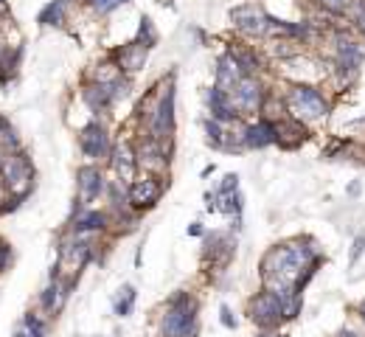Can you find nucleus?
I'll use <instances>...</instances> for the list:
<instances>
[{"mask_svg": "<svg viewBox=\"0 0 365 337\" xmlns=\"http://www.w3.org/2000/svg\"><path fill=\"white\" fill-rule=\"evenodd\" d=\"M200 315V301L186 292V289H177L163 309L160 317V337H197V320Z\"/></svg>", "mask_w": 365, "mask_h": 337, "instance_id": "1", "label": "nucleus"}, {"mask_svg": "<svg viewBox=\"0 0 365 337\" xmlns=\"http://www.w3.org/2000/svg\"><path fill=\"white\" fill-rule=\"evenodd\" d=\"M284 104H287V115L309 124V121H320L331 113V99L323 93V87L317 85H303V82H292L284 93Z\"/></svg>", "mask_w": 365, "mask_h": 337, "instance_id": "2", "label": "nucleus"}, {"mask_svg": "<svg viewBox=\"0 0 365 337\" xmlns=\"http://www.w3.org/2000/svg\"><path fill=\"white\" fill-rule=\"evenodd\" d=\"M34 180H37V168H34V160L29 157L26 149H17V152H6L3 157V166H0V183L9 194H17V197H26L34 192Z\"/></svg>", "mask_w": 365, "mask_h": 337, "instance_id": "3", "label": "nucleus"}, {"mask_svg": "<svg viewBox=\"0 0 365 337\" xmlns=\"http://www.w3.org/2000/svg\"><path fill=\"white\" fill-rule=\"evenodd\" d=\"M143 132L157 138V141H171L174 138V82L171 79L157 90Z\"/></svg>", "mask_w": 365, "mask_h": 337, "instance_id": "4", "label": "nucleus"}, {"mask_svg": "<svg viewBox=\"0 0 365 337\" xmlns=\"http://www.w3.org/2000/svg\"><path fill=\"white\" fill-rule=\"evenodd\" d=\"M135 157H138V172L166 178L169 163H171V141H157L141 132V138L135 141Z\"/></svg>", "mask_w": 365, "mask_h": 337, "instance_id": "5", "label": "nucleus"}, {"mask_svg": "<svg viewBox=\"0 0 365 337\" xmlns=\"http://www.w3.org/2000/svg\"><path fill=\"white\" fill-rule=\"evenodd\" d=\"M79 152L87 163H104L113 152V132L101 118L87 121L79 129Z\"/></svg>", "mask_w": 365, "mask_h": 337, "instance_id": "6", "label": "nucleus"}, {"mask_svg": "<svg viewBox=\"0 0 365 337\" xmlns=\"http://www.w3.org/2000/svg\"><path fill=\"white\" fill-rule=\"evenodd\" d=\"M166 186H169V180L163 175H146V172H141L132 183H127V203H129V208L138 211V214L152 211L160 203Z\"/></svg>", "mask_w": 365, "mask_h": 337, "instance_id": "7", "label": "nucleus"}, {"mask_svg": "<svg viewBox=\"0 0 365 337\" xmlns=\"http://www.w3.org/2000/svg\"><path fill=\"white\" fill-rule=\"evenodd\" d=\"M110 231V214L107 208H93V206H82L79 200H73V211L68 220V234L73 236H101Z\"/></svg>", "mask_w": 365, "mask_h": 337, "instance_id": "8", "label": "nucleus"}, {"mask_svg": "<svg viewBox=\"0 0 365 337\" xmlns=\"http://www.w3.org/2000/svg\"><path fill=\"white\" fill-rule=\"evenodd\" d=\"M267 93L270 90H267V85L259 76H242L236 82V87L231 90V101H234L236 113L242 118H248V115H259L262 113V104H264Z\"/></svg>", "mask_w": 365, "mask_h": 337, "instance_id": "9", "label": "nucleus"}, {"mask_svg": "<svg viewBox=\"0 0 365 337\" xmlns=\"http://www.w3.org/2000/svg\"><path fill=\"white\" fill-rule=\"evenodd\" d=\"M104 189H107V178L101 163H82L76 168V200L82 206H93L96 200H101Z\"/></svg>", "mask_w": 365, "mask_h": 337, "instance_id": "10", "label": "nucleus"}, {"mask_svg": "<svg viewBox=\"0 0 365 337\" xmlns=\"http://www.w3.org/2000/svg\"><path fill=\"white\" fill-rule=\"evenodd\" d=\"M110 168L118 183H132L138 178V157H135V141L132 138H118L113 141V152L107 157Z\"/></svg>", "mask_w": 365, "mask_h": 337, "instance_id": "11", "label": "nucleus"}, {"mask_svg": "<svg viewBox=\"0 0 365 337\" xmlns=\"http://www.w3.org/2000/svg\"><path fill=\"white\" fill-rule=\"evenodd\" d=\"M267 12L259 6V3H242V6H234L231 9V23L239 34L245 37H253V40H264V31H267Z\"/></svg>", "mask_w": 365, "mask_h": 337, "instance_id": "12", "label": "nucleus"}, {"mask_svg": "<svg viewBox=\"0 0 365 337\" xmlns=\"http://www.w3.org/2000/svg\"><path fill=\"white\" fill-rule=\"evenodd\" d=\"M248 315L259 329H278V323L284 320L281 317V301L270 289H262L248 301Z\"/></svg>", "mask_w": 365, "mask_h": 337, "instance_id": "13", "label": "nucleus"}, {"mask_svg": "<svg viewBox=\"0 0 365 337\" xmlns=\"http://www.w3.org/2000/svg\"><path fill=\"white\" fill-rule=\"evenodd\" d=\"M107 57H110V59L118 65V71H121L124 76H135V73H141V71L146 68L149 48H146L143 43L132 40V43H127V45H118V48H113Z\"/></svg>", "mask_w": 365, "mask_h": 337, "instance_id": "14", "label": "nucleus"}, {"mask_svg": "<svg viewBox=\"0 0 365 337\" xmlns=\"http://www.w3.org/2000/svg\"><path fill=\"white\" fill-rule=\"evenodd\" d=\"M239 138H242V146L250 149V152L253 149H267V146L275 143V121L259 115L256 121H250V124H245L239 129Z\"/></svg>", "mask_w": 365, "mask_h": 337, "instance_id": "15", "label": "nucleus"}, {"mask_svg": "<svg viewBox=\"0 0 365 337\" xmlns=\"http://www.w3.org/2000/svg\"><path fill=\"white\" fill-rule=\"evenodd\" d=\"M206 104H208V113H211L208 118H214V121H220V124H225V127L242 121V115L236 113V107H234V101H231V93L222 90V87H217V85L206 90Z\"/></svg>", "mask_w": 365, "mask_h": 337, "instance_id": "16", "label": "nucleus"}, {"mask_svg": "<svg viewBox=\"0 0 365 337\" xmlns=\"http://www.w3.org/2000/svg\"><path fill=\"white\" fill-rule=\"evenodd\" d=\"M71 289H73V287H68L62 278H51V281L45 284V289L40 292V298H37L43 315H45V317H57V315L62 312V306L68 303Z\"/></svg>", "mask_w": 365, "mask_h": 337, "instance_id": "17", "label": "nucleus"}, {"mask_svg": "<svg viewBox=\"0 0 365 337\" xmlns=\"http://www.w3.org/2000/svg\"><path fill=\"white\" fill-rule=\"evenodd\" d=\"M306 138H309V129L303 121H298L292 115H284L275 121V143L281 149H298Z\"/></svg>", "mask_w": 365, "mask_h": 337, "instance_id": "18", "label": "nucleus"}, {"mask_svg": "<svg viewBox=\"0 0 365 337\" xmlns=\"http://www.w3.org/2000/svg\"><path fill=\"white\" fill-rule=\"evenodd\" d=\"M82 101L87 104L90 113L96 115H104L115 107L113 101V82L110 85H99V82H85L82 85Z\"/></svg>", "mask_w": 365, "mask_h": 337, "instance_id": "19", "label": "nucleus"}, {"mask_svg": "<svg viewBox=\"0 0 365 337\" xmlns=\"http://www.w3.org/2000/svg\"><path fill=\"white\" fill-rule=\"evenodd\" d=\"M234 250H236L234 239H231L228 234H222V231H214V234L206 236L203 259H206V261L211 259V264H217V267H228V261L234 259Z\"/></svg>", "mask_w": 365, "mask_h": 337, "instance_id": "20", "label": "nucleus"}, {"mask_svg": "<svg viewBox=\"0 0 365 337\" xmlns=\"http://www.w3.org/2000/svg\"><path fill=\"white\" fill-rule=\"evenodd\" d=\"M68 12H71V0H48L37 15V23L43 29H65Z\"/></svg>", "mask_w": 365, "mask_h": 337, "instance_id": "21", "label": "nucleus"}, {"mask_svg": "<svg viewBox=\"0 0 365 337\" xmlns=\"http://www.w3.org/2000/svg\"><path fill=\"white\" fill-rule=\"evenodd\" d=\"M245 73H242V68H239V62L231 57V51H225L220 59H217V87H222V90H234L236 87V82L242 79Z\"/></svg>", "mask_w": 365, "mask_h": 337, "instance_id": "22", "label": "nucleus"}, {"mask_svg": "<svg viewBox=\"0 0 365 337\" xmlns=\"http://www.w3.org/2000/svg\"><path fill=\"white\" fill-rule=\"evenodd\" d=\"M228 51H231V57L239 62V68H242V73H245V76H259V73H262L264 62H262V57H259V51H256L253 45L234 43Z\"/></svg>", "mask_w": 365, "mask_h": 337, "instance_id": "23", "label": "nucleus"}, {"mask_svg": "<svg viewBox=\"0 0 365 337\" xmlns=\"http://www.w3.org/2000/svg\"><path fill=\"white\" fill-rule=\"evenodd\" d=\"M135 301H138V289H135L132 284H124V287L115 292V298H113V312H115L118 317H127V315H132Z\"/></svg>", "mask_w": 365, "mask_h": 337, "instance_id": "24", "label": "nucleus"}, {"mask_svg": "<svg viewBox=\"0 0 365 337\" xmlns=\"http://www.w3.org/2000/svg\"><path fill=\"white\" fill-rule=\"evenodd\" d=\"M0 146H3L6 152L23 149V141H20V135H17V129H15V124L9 118L0 121Z\"/></svg>", "mask_w": 365, "mask_h": 337, "instance_id": "25", "label": "nucleus"}, {"mask_svg": "<svg viewBox=\"0 0 365 337\" xmlns=\"http://www.w3.org/2000/svg\"><path fill=\"white\" fill-rule=\"evenodd\" d=\"M278 301H281V317H284V320H295V317L301 315V309H303L301 289H292V292H287V295L278 298Z\"/></svg>", "mask_w": 365, "mask_h": 337, "instance_id": "26", "label": "nucleus"}, {"mask_svg": "<svg viewBox=\"0 0 365 337\" xmlns=\"http://www.w3.org/2000/svg\"><path fill=\"white\" fill-rule=\"evenodd\" d=\"M315 6H317L320 12H326V15H331V17L337 20V17H345V15L351 12L354 0H315Z\"/></svg>", "mask_w": 365, "mask_h": 337, "instance_id": "27", "label": "nucleus"}, {"mask_svg": "<svg viewBox=\"0 0 365 337\" xmlns=\"http://www.w3.org/2000/svg\"><path fill=\"white\" fill-rule=\"evenodd\" d=\"M135 40H138V43H143L149 51L157 45V40H160V37H157V29H155L152 17H146V15L141 17V26H138V37H135Z\"/></svg>", "mask_w": 365, "mask_h": 337, "instance_id": "28", "label": "nucleus"}, {"mask_svg": "<svg viewBox=\"0 0 365 337\" xmlns=\"http://www.w3.org/2000/svg\"><path fill=\"white\" fill-rule=\"evenodd\" d=\"M20 326H26L29 331H34V334H48V317L45 315H40V312H26L23 315V320H20Z\"/></svg>", "mask_w": 365, "mask_h": 337, "instance_id": "29", "label": "nucleus"}, {"mask_svg": "<svg viewBox=\"0 0 365 337\" xmlns=\"http://www.w3.org/2000/svg\"><path fill=\"white\" fill-rule=\"evenodd\" d=\"M345 17H348V23H351V31H357V34L365 40V6L359 3V0H354V6H351V12H348Z\"/></svg>", "mask_w": 365, "mask_h": 337, "instance_id": "30", "label": "nucleus"}, {"mask_svg": "<svg viewBox=\"0 0 365 337\" xmlns=\"http://www.w3.org/2000/svg\"><path fill=\"white\" fill-rule=\"evenodd\" d=\"M82 3L93 12V15H99V17H107V15H113L118 6H121V0H82Z\"/></svg>", "mask_w": 365, "mask_h": 337, "instance_id": "31", "label": "nucleus"}, {"mask_svg": "<svg viewBox=\"0 0 365 337\" xmlns=\"http://www.w3.org/2000/svg\"><path fill=\"white\" fill-rule=\"evenodd\" d=\"M12 264H15V248L6 239H0V275H3Z\"/></svg>", "mask_w": 365, "mask_h": 337, "instance_id": "32", "label": "nucleus"}, {"mask_svg": "<svg viewBox=\"0 0 365 337\" xmlns=\"http://www.w3.org/2000/svg\"><path fill=\"white\" fill-rule=\"evenodd\" d=\"M234 192H239V175H225L220 189H217V197L220 194H234Z\"/></svg>", "mask_w": 365, "mask_h": 337, "instance_id": "33", "label": "nucleus"}, {"mask_svg": "<svg viewBox=\"0 0 365 337\" xmlns=\"http://www.w3.org/2000/svg\"><path fill=\"white\" fill-rule=\"evenodd\" d=\"M220 320H222V326L225 329H236V317H234V312H231V306H220Z\"/></svg>", "mask_w": 365, "mask_h": 337, "instance_id": "34", "label": "nucleus"}, {"mask_svg": "<svg viewBox=\"0 0 365 337\" xmlns=\"http://www.w3.org/2000/svg\"><path fill=\"white\" fill-rule=\"evenodd\" d=\"M362 250H365V236H357V239H354V248H351V264H357V261H359Z\"/></svg>", "mask_w": 365, "mask_h": 337, "instance_id": "35", "label": "nucleus"}, {"mask_svg": "<svg viewBox=\"0 0 365 337\" xmlns=\"http://www.w3.org/2000/svg\"><path fill=\"white\" fill-rule=\"evenodd\" d=\"M206 211H217V194H206Z\"/></svg>", "mask_w": 365, "mask_h": 337, "instance_id": "36", "label": "nucleus"}, {"mask_svg": "<svg viewBox=\"0 0 365 337\" xmlns=\"http://www.w3.org/2000/svg\"><path fill=\"white\" fill-rule=\"evenodd\" d=\"M15 337H43V334H34V331H29L26 326H17V329H15Z\"/></svg>", "mask_w": 365, "mask_h": 337, "instance_id": "37", "label": "nucleus"}, {"mask_svg": "<svg viewBox=\"0 0 365 337\" xmlns=\"http://www.w3.org/2000/svg\"><path fill=\"white\" fill-rule=\"evenodd\" d=\"M203 234H206V231H203L200 222H192V225H189V236H203Z\"/></svg>", "mask_w": 365, "mask_h": 337, "instance_id": "38", "label": "nucleus"}, {"mask_svg": "<svg viewBox=\"0 0 365 337\" xmlns=\"http://www.w3.org/2000/svg\"><path fill=\"white\" fill-rule=\"evenodd\" d=\"M259 337H284V334H278L275 329H262V334Z\"/></svg>", "mask_w": 365, "mask_h": 337, "instance_id": "39", "label": "nucleus"}, {"mask_svg": "<svg viewBox=\"0 0 365 337\" xmlns=\"http://www.w3.org/2000/svg\"><path fill=\"white\" fill-rule=\"evenodd\" d=\"M357 315H359V317H362V323H365V298L357 303Z\"/></svg>", "mask_w": 365, "mask_h": 337, "instance_id": "40", "label": "nucleus"}, {"mask_svg": "<svg viewBox=\"0 0 365 337\" xmlns=\"http://www.w3.org/2000/svg\"><path fill=\"white\" fill-rule=\"evenodd\" d=\"M348 194L357 197V194H359V183H351V186H348Z\"/></svg>", "mask_w": 365, "mask_h": 337, "instance_id": "41", "label": "nucleus"}, {"mask_svg": "<svg viewBox=\"0 0 365 337\" xmlns=\"http://www.w3.org/2000/svg\"><path fill=\"white\" fill-rule=\"evenodd\" d=\"M337 337H357V334H354V331H351V329H343V331H340V334H337Z\"/></svg>", "mask_w": 365, "mask_h": 337, "instance_id": "42", "label": "nucleus"}, {"mask_svg": "<svg viewBox=\"0 0 365 337\" xmlns=\"http://www.w3.org/2000/svg\"><path fill=\"white\" fill-rule=\"evenodd\" d=\"M3 157H6V149H3V146H0V166H3Z\"/></svg>", "mask_w": 365, "mask_h": 337, "instance_id": "43", "label": "nucleus"}, {"mask_svg": "<svg viewBox=\"0 0 365 337\" xmlns=\"http://www.w3.org/2000/svg\"><path fill=\"white\" fill-rule=\"evenodd\" d=\"M124 3H129V0H121V6H124Z\"/></svg>", "mask_w": 365, "mask_h": 337, "instance_id": "44", "label": "nucleus"}, {"mask_svg": "<svg viewBox=\"0 0 365 337\" xmlns=\"http://www.w3.org/2000/svg\"><path fill=\"white\" fill-rule=\"evenodd\" d=\"M362 45H365V40H362Z\"/></svg>", "mask_w": 365, "mask_h": 337, "instance_id": "45", "label": "nucleus"}]
</instances>
